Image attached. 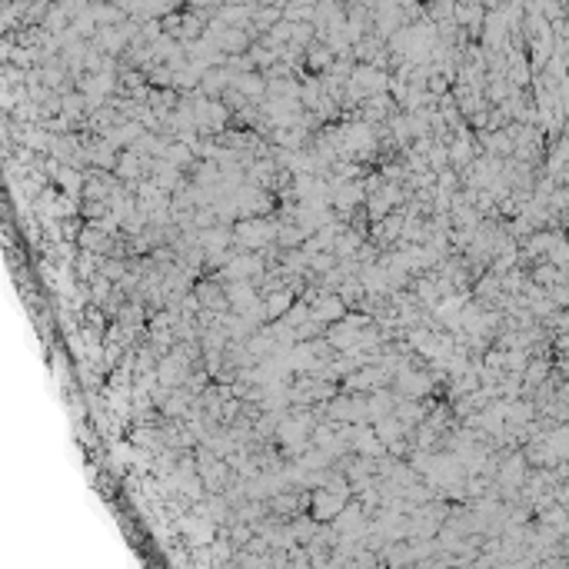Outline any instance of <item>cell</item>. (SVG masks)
I'll list each match as a JSON object with an SVG mask.
<instances>
[{
	"instance_id": "cell-1",
	"label": "cell",
	"mask_w": 569,
	"mask_h": 569,
	"mask_svg": "<svg viewBox=\"0 0 569 569\" xmlns=\"http://www.w3.org/2000/svg\"><path fill=\"white\" fill-rule=\"evenodd\" d=\"M233 237H237V243L240 247H266L270 240H276L280 237V227H274V223H266V220L260 217H250L243 220V223H237V230H233Z\"/></svg>"
},
{
	"instance_id": "cell-2",
	"label": "cell",
	"mask_w": 569,
	"mask_h": 569,
	"mask_svg": "<svg viewBox=\"0 0 569 569\" xmlns=\"http://www.w3.org/2000/svg\"><path fill=\"white\" fill-rule=\"evenodd\" d=\"M353 84H356L363 94H376V90L386 87V77H383V70H376V67H356V70H353Z\"/></svg>"
},
{
	"instance_id": "cell-3",
	"label": "cell",
	"mask_w": 569,
	"mask_h": 569,
	"mask_svg": "<svg viewBox=\"0 0 569 569\" xmlns=\"http://www.w3.org/2000/svg\"><path fill=\"white\" fill-rule=\"evenodd\" d=\"M343 317V296H329L320 293V303L313 307V320L317 323H333V320Z\"/></svg>"
},
{
	"instance_id": "cell-4",
	"label": "cell",
	"mask_w": 569,
	"mask_h": 569,
	"mask_svg": "<svg viewBox=\"0 0 569 569\" xmlns=\"http://www.w3.org/2000/svg\"><path fill=\"white\" fill-rule=\"evenodd\" d=\"M286 310H293V290H276V293H266V303H263V313H266V320H280Z\"/></svg>"
},
{
	"instance_id": "cell-5",
	"label": "cell",
	"mask_w": 569,
	"mask_h": 569,
	"mask_svg": "<svg viewBox=\"0 0 569 569\" xmlns=\"http://www.w3.org/2000/svg\"><path fill=\"white\" fill-rule=\"evenodd\" d=\"M363 184H337V190H333V200H337L339 210H353L356 203L363 200Z\"/></svg>"
},
{
	"instance_id": "cell-6",
	"label": "cell",
	"mask_w": 569,
	"mask_h": 569,
	"mask_svg": "<svg viewBox=\"0 0 569 569\" xmlns=\"http://www.w3.org/2000/svg\"><path fill=\"white\" fill-rule=\"evenodd\" d=\"M197 120L207 123V127H223V120H227V107L217 103V100H207V103H200L197 107Z\"/></svg>"
},
{
	"instance_id": "cell-7",
	"label": "cell",
	"mask_w": 569,
	"mask_h": 569,
	"mask_svg": "<svg viewBox=\"0 0 569 569\" xmlns=\"http://www.w3.org/2000/svg\"><path fill=\"white\" fill-rule=\"evenodd\" d=\"M80 247H84L87 253H110L113 250V240H110L107 233H100V230L90 227V230L80 233Z\"/></svg>"
},
{
	"instance_id": "cell-8",
	"label": "cell",
	"mask_w": 569,
	"mask_h": 569,
	"mask_svg": "<svg viewBox=\"0 0 569 569\" xmlns=\"http://www.w3.org/2000/svg\"><path fill=\"white\" fill-rule=\"evenodd\" d=\"M160 160H167L170 167H184V164L190 167V160H193V150H190L186 143H170V147L164 150V157H160Z\"/></svg>"
},
{
	"instance_id": "cell-9",
	"label": "cell",
	"mask_w": 569,
	"mask_h": 569,
	"mask_svg": "<svg viewBox=\"0 0 569 569\" xmlns=\"http://www.w3.org/2000/svg\"><path fill=\"white\" fill-rule=\"evenodd\" d=\"M233 87L240 90V97L247 94V97H257V94H263L266 90V84H263L257 74H243V77H233Z\"/></svg>"
},
{
	"instance_id": "cell-10",
	"label": "cell",
	"mask_w": 569,
	"mask_h": 569,
	"mask_svg": "<svg viewBox=\"0 0 569 569\" xmlns=\"http://www.w3.org/2000/svg\"><path fill=\"white\" fill-rule=\"evenodd\" d=\"M57 180L64 184V190L70 193V197H77L80 190H84V176L77 174V170H67V167H60V174H57Z\"/></svg>"
},
{
	"instance_id": "cell-11",
	"label": "cell",
	"mask_w": 569,
	"mask_h": 569,
	"mask_svg": "<svg viewBox=\"0 0 569 569\" xmlns=\"http://www.w3.org/2000/svg\"><path fill=\"white\" fill-rule=\"evenodd\" d=\"M140 164H143V157L137 154V150H130V154H120L117 174H120V176H137V174H140Z\"/></svg>"
},
{
	"instance_id": "cell-12",
	"label": "cell",
	"mask_w": 569,
	"mask_h": 569,
	"mask_svg": "<svg viewBox=\"0 0 569 569\" xmlns=\"http://www.w3.org/2000/svg\"><path fill=\"white\" fill-rule=\"evenodd\" d=\"M329 54H333L329 47H310V67H329Z\"/></svg>"
}]
</instances>
